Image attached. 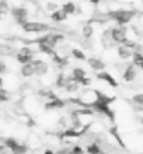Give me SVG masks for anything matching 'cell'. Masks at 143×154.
Returning a JSON list of instances; mask_svg holds the SVG:
<instances>
[{"label": "cell", "mask_w": 143, "mask_h": 154, "mask_svg": "<svg viewBox=\"0 0 143 154\" xmlns=\"http://www.w3.org/2000/svg\"><path fill=\"white\" fill-rule=\"evenodd\" d=\"M135 14H136V13L132 11V10H117V11L108 14V17L114 18V20L117 21V23H118L121 27H123V25L126 24V23H129V20H131V18L135 16Z\"/></svg>", "instance_id": "cell-1"}, {"label": "cell", "mask_w": 143, "mask_h": 154, "mask_svg": "<svg viewBox=\"0 0 143 154\" xmlns=\"http://www.w3.org/2000/svg\"><path fill=\"white\" fill-rule=\"evenodd\" d=\"M61 39H63V35H61V34H46L44 37L35 39L34 42H37L38 45H44V46H49V48L53 49V46L58 44V41Z\"/></svg>", "instance_id": "cell-2"}, {"label": "cell", "mask_w": 143, "mask_h": 154, "mask_svg": "<svg viewBox=\"0 0 143 154\" xmlns=\"http://www.w3.org/2000/svg\"><path fill=\"white\" fill-rule=\"evenodd\" d=\"M25 32H42V31H49L51 27L42 23H37V21H27L24 25H21Z\"/></svg>", "instance_id": "cell-3"}, {"label": "cell", "mask_w": 143, "mask_h": 154, "mask_svg": "<svg viewBox=\"0 0 143 154\" xmlns=\"http://www.w3.org/2000/svg\"><path fill=\"white\" fill-rule=\"evenodd\" d=\"M16 57H17V60L20 62L23 66H24V65H28V63H31V62H33L34 52L30 48L24 46V48H21L20 51H18V53H17Z\"/></svg>", "instance_id": "cell-4"}, {"label": "cell", "mask_w": 143, "mask_h": 154, "mask_svg": "<svg viewBox=\"0 0 143 154\" xmlns=\"http://www.w3.org/2000/svg\"><path fill=\"white\" fill-rule=\"evenodd\" d=\"M90 106H93V108H95V109L98 111V112H101V114H104L107 118H110V121L111 122H114L115 121V114H114V111L110 108V105H105V104H100V102L94 101V102H91Z\"/></svg>", "instance_id": "cell-5"}, {"label": "cell", "mask_w": 143, "mask_h": 154, "mask_svg": "<svg viewBox=\"0 0 143 154\" xmlns=\"http://www.w3.org/2000/svg\"><path fill=\"white\" fill-rule=\"evenodd\" d=\"M11 16L16 18V21L20 25H24L27 23V16H28V11L25 7H13L11 8Z\"/></svg>", "instance_id": "cell-6"}, {"label": "cell", "mask_w": 143, "mask_h": 154, "mask_svg": "<svg viewBox=\"0 0 143 154\" xmlns=\"http://www.w3.org/2000/svg\"><path fill=\"white\" fill-rule=\"evenodd\" d=\"M111 38H112V41H115V42L122 44L123 41L126 39V28H125V27H119V28L111 29Z\"/></svg>", "instance_id": "cell-7"}, {"label": "cell", "mask_w": 143, "mask_h": 154, "mask_svg": "<svg viewBox=\"0 0 143 154\" xmlns=\"http://www.w3.org/2000/svg\"><path fill=\"white\" fill-rule=\"evenodd\" d=\"M72 79H73L77 84H90V79H86V73H84V70L79 69V67H76V69L73 70V76H72Z\"/></svg>", "instance_id": "cell-8"}, {"label": "cell", "mask_w": 143, "mask_h": 154, "mask_svg": "<svg viewBox=\"0 0 143 154\" xmlns=\"http://www.w3.org/2000/svg\"><path fill=\"white\" fill-rule=\"evenodd\" d=\"M34 69H35V74L37 76H44L48 73V65L44 60H33Z\"/></svg>", "instance_id": "cell-9"}, {"label": "cell", "mask_w": 143, "mask_h": 154, "mask_svg": "<svg viewBox=\"0 0 143 154\" xmlns=\"http://www.w3.org/2000/svg\"><path fill=\"white\" fill-rule=\"evenodd\" d=\"M97 79H100V80H104L105 83H108L111 87H117V85H118V83H117V80H115L114 77L111 76L110 73H105V72H102V73L98 74Z\"/></svg>", "instance_id": "cell-10"}, {"label": "cell", "mask_w": 143, "mask_h": 154, "mask_svg": "<svg viewBox=\"0 0 143 154\" xmlns=\"http://www.w3.org/2000/svg\"><path fill=\"white\" fill-rule=\"evenodd\" d=\"M87 62H89V65H90L91 69H94V70H102L104 67H105L104 62L100 60V59H97V57H89Z\"/></svg>", "instance_id": "cell-11"}, {"label": "cell", "mask_w": 143, "mask_h": 154, "mask_svg": "<svg viewBox=\"0 0 143 154\" xmlns=\"http://www.w3.org/2000/svg\"><path fill=\"white\" fill-rule=\"evenodd\" d=\"M20 73L23 77H31L33 74H35V69H34V65L33 62L31 63H28V65H24L23 67H21Z\"/></svg>", "instance_id": "cell-12"}, {"label": "cell", "mask_w": 143, "mask_h": 154, "mask_svg": "<svg viewBox=\"0 0 143 154\" xmlns=\"http://www.w3.org/2000/svg\"><path fill=\"white\" fill-rule=\"evenodd\" d=\"M20 146V143L17 142L16 139H13V137H7V139H4V147H7L10 151L13 150H16L17 147Z\"/></svg>", "instance_id": "cell-13"}, {"label": "cell", "mask_w": 143, "mask_h": 154, "mask_svg": "<svg viewBox=\"0 0 143 154\" xmlns=\"http://www.w3.org/2000/svg\"><path fill=\"white\" fill-rule=\"evenodd\" d=\"M135 76H136V70H135V67L133 66H128V69H126V72L123 73V79L126 81H132L133 79H135Z\"/></svg>", "instance_id": "cell-14"}, {"label": "cell", "mask_w": 143, "mask_h": 154, "mask_svg": "<svg viewBox=\"0 0 143 154\" xmlns=\"http://www.w3.org/2000/svg\"><path fill=\"white\" fill-rule=\"evenodd\" d=\"M65 106V101H62L59 98H53L52 101H49L46 104V109H51V108H62Z\"/></svg>", "instance_id": "cell-15"}, {"label": "cell", "mask_w": 143, "mask_h": 154, "mask_svg": "<svg viewBox=\"0 0 143 154\" xmlns=\"http://www.w3.org/2000/svg\"><path fill=\"white\" fill-rule=\"evenodd\" d=\"M66 14L62 10H58V11H53L52 13V20L53 21H56V23H61V21H63L66 18Z\"/></svg>", "instance_id": "cell-16"}, {"label": "cell", "mask_w": 143, "mask_h": 154, "mask_svg": "<svg viewBox=\"0 0 143 154\" xmlns=\"http://www.w3.org/2000/svg\"><path fill=\"white\" fill-rule=\"evenodd\" d=\"M118 53H119V56L122 57V59H128L129 56H132L131 51H129L128 48H125V46H122V45L118 48Z\"/></svg>", "instance_id": "cell-17"}, {"label": "cell", "mask_w": 143, "mask_h": 154, "mask_svg": "<svg viewBox=\"0 0 143 154\" xmlns=\"http://www.w3.org/2000/svg\"><path fill=\"white\" fill-rule=\"evenodd\" d=\"M62 11L65 13L66 16H67V14H73V13L76 11V7H74L73 3H66V4H63V7H62Z\"/></svg>", "instance_id": "cell-18"}, {"label": "cell", "mask_w": 143, "mask_h": 154, "mask_svg": "<svg viewBox=\"0 0 143 154\" xmlns=\"http://www.w3.org/2000/svg\"><path fill=\"white\" fill-rule=\"evenodd\" d=\"M132 56H133V65L139 66V67L143 69V55H140V53H133Z\"/></svg>", "instance_id": "cell-19"}, {"label": "cell", "mask_w": 143, "mask_h": 154, "mask_svg": "<svg viewBox=\"0 0 143 154\" xmlns=\"http://www.w3.org/2000/svg\"><path fill=\"white\" fill-rule=\"evenodd\" d=\"M87 153L89 154H100L101 153V149H100V146H98L97 143H93V144H90V146L87 147Z\"/></svg>", "instance_id": "cell-20"}, {"label": "cell", "mask_w": 143, "mask_h": 154, "mask_svg": "<svg viewBox=\"0 0 143 154\" xmlns=\"http://www.w3.org/2000/svg\"><path fill=\"white\" fill-rule=\"evenodd\" d=\"M110 132H111V133H112V136H114V137L117 139V140H118V143H119V144H121V147H123V149H125V147H126V146H125V143L122 142V139H121V136H119V134H118V132H117V128H112V129H111Z\"/></svg>", "instance_id": "cell-21"}, {"label": "cell", "mask_w": 143, "mask_h": 154, "mask_svg": "<svg viewBox=\"0 0 143 154\" xmlns=\"http://www.w3.org/2000/svg\"><path fill=\"white\" fill-rule=\"evenodd\" d=\"M28 151V147L25 146V144H20V146L17 147L16 150H13L11 154H25Z\"/></svg>", "instance_id": "cell-22"}, {"label": "cell", "mask_w": 143, "mask_h": 154, "mask_svg": "<svg viewBox=\"0 0 143 154\" xmlns=\"http://www.w3.org/2000/svg\"><path fill=\"white\" fill-rule=\"evenodd\" d=\"M72 53H73V56L76 57V59H79V60H86V56H84V53H83L82 51H79V49H73Z\"/></svg>", "instance_id": "cell-23"}, {"label": "cell", "mask_w": 143, "mask_h": 154, "mask_svg": "<svg viewBox=\"0 0 143 154\" xmlns=\"http://www.w3.org/2000/svg\"><path fill=\"white\" fill-rule=\"evenodd\" d=\"M122 46H125V48H128L129 49V51H131V49H135L136 48V44L135 42H133V41H129V39H125L122 42Z\"/></svg>", "instance_id": "cell-24"}, {"label": "cell", "mask_w": 143, "mask_h": 154, "mask_svg": "<svg viewBox=\"0 0 143 154\" xmlns=\"http://www.w3.org/2000/svg\"><path fill=\"white\" fill-rule=\"evenodd\" d=\"M132 101L135 102V104H138V105H143V94H136V95H133Z\"/></svg>", "instance_id": "cell-25"}, {"label": "cell", "mask_w": 143, "mask_h": 154, "mask_svg": "<svg viewBox=\"0 0 143 154\" xmlns=\"http://www.w3.org/2000/svg\"><path fill=\"white\" fill-rule=\"evenodd\" d=\"M83 34H84V37L90 38L91 34H93V28H91L90 25H86V27H84V29H83Z\"/></svg>", "instance_id": "cell-26"}, {"label": "cell", "mask_w": 143, "mask_h": 154, "mask_svg": "<svg viewBox=\"0 0 143 154\" xmlns=\"http://www.w3.org/2000/svg\"><path fill=\"white\" fill-rule=\"evenodd\" d=\"M69 154H83V150L80 146H74L73 149H70L69 150Z\"/></svg>", "instance_id": "cell-27"}, {"label": "cell", "mask_w": 143, "mask_h": 154, "mask_svg": "<svg viewBox=\"0 0 143 154\" xmlns=\"http://www.w3.org/2000/svg\"><path fill=\"white\" fill-rule=\"evenodd\" d=\"M7 100V93H6V90H0V101L3 102V101H6Z\"/></svg>", "instance_id": "cell-28"}, {"label": "cell", "mask_w": 143, "mask_h": 154, "mask_svg": "<svg viewBox=\"0 0 143 154\" xmlns=\"http://www.w3.org/2000/svg\"><path fill=\"white\" fill-rule=\"evenodd\" d=\"M6 70H7V66H6V63H4V62H0V74L6 73Z\"/></svg>", "instance_id": "cell-29"}, {"label": "cell", "mask_w": 143, "mask_h": 154, "mask_svg": "<svg viewBox=\"0 0 143 154\" xmlns=\"http://www.w3.org/2000/svg\"><path fill=\"white\" fill-rule=\"evenodd\" d=\"M56 154H69V149H66V147H65V149H61V150L58 151Z\"/></svg>", "instance_id": "cell-30"}, {"label": "cell", "mask_w": 143, "mask_h": 154, "mask_svg": "<svg viewBox=\"0 0 143 154\" xmlns=\"http://www.w3.org/2000/svg\"><path fill=\"white\" fill-rule=\"evenodd\" d=\"M48 8H51V10H55V8H56V4L49 3V4H48Z\"/></svg>", "instance_id": "cell-31"}, {"label": "cell", "mask_w": 143, "mask_h": 154, "mask_svg": "<svg viewBox=\"0 0 143 154\" xmlns=\"http://www.w3.org/2000/svg\"><path fill=\"white\" fill-rule=\"evenodd\" d=\"M45 154H55V153H53V151H51V150H46Z\"/></svg>", "instance_id": "cell-32"}, {"label": "cell", "mask_w": 143, "mask_h": 154, "mask_svg": "<svg viewBox=\"0 0 143 154\" xmlns=\"http://www.w3.org/2000/svg\"><path fill=\"white\" fill-rule=\"evenodd\" d=\"M4 150V146H0V151H3Z\"/></svg>", "instance_id": "cell-33"}, {"label": "cell", "mask_w": 143, "mask_h": 154, "mask_svg": "<svg viewBox=\"0 0 143 154\" xmlns=\"http://www.w3.org/2000/svg\"><path fill=\"white\" fill-rule=\"evenodd\" d=\"M140 122H142V125H143V118H142V121H140Z\"/></svg>", "instance_id": "cell-34"}, {"label": "cell", "mask_w": 143, "mask_h": 154, "mask_svg": "<svg viewBox=\"0 0 143 154\" xmlns=\"http://www.w3.org/2000/svg\"><path fill=\"white\" fill-rule=\"evenodd\" d=\"M100 154H104V153H100Z\"/></svg>", "instance_id": "cell-35"}]
</instances>
